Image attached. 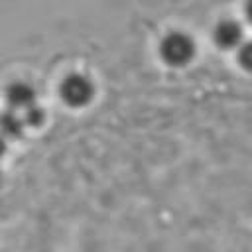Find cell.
Returning <instances> with one entry per match:
<instances>
[{"label":"cell","instance_id":"cell-1","mask_svg":"<svg viewBox=\"0 0 252 252\" xmlns=\"http://www.w3.org/2000/svg\"><path fill=\"white\" fill-rule=\"evenodd\" d=\"M159 51H161V57L169 65H183V63H187L193 57L195 45H193V39L189 35L173 32V33L163 37Z\"/></svg>","mask_w":252,"mask_h":252},{"label":"cell","instance_id":"cell-2","mask_svg":"<svg viewBox=\"0 0 252 252\" xmlns=\"http://www.w3.org/2000/svg\"><path fill=\"white\" fill-rule=\"evenodd\" d=\"M61 94H63V98L69 104L81 106V104H85V102L91 100V96H93V85L83 75H69L63 81V85H61Z\"/></svg>","mask_w":252,"mask_h":252},{"label":"cell","instance_id":"cell-3","mask_svg":"<svg viewBox=\"0 0 252 252\" xmlns=\"http://www.w3.org/2000/svg\"><path fill=\"white\" fill-rule=\"evenodd\" d=\"M215 39H217V43L222 45V47H232V45H236V43L240 41V26H238L236 22H230V20L220 22V24L217 26V30H215Z\"/></svg>","mask_w":252,"mask_h":252},{"label":"cell","instance_id":"cell-4","mask_svg":"<svg viewBox=\"0 0 252 252\" xmlns=\"http://www.w3.org/2000/svg\"><path fill=\"white\" fill-rule=\"evenodd\" d=\"M240 63H242V67H246V69H250L252 71V43H246L242 49H240Z\"/></svg>","mask_w":252,"mask_h":252},{"label":"cell","instance_id":"cell-5","mask_svg":"<svg viewBox=\"0 0 252 252\" xmlns=\"http://www.w3.org/2000/svg\"><path fill=\"white\" fill-rule=\"evenodd\" d=\"M246 14H248V18L252 22V0H248V4H246Z\"/></svg>","mask_w":252,"mask_h":252}]
</instances>
